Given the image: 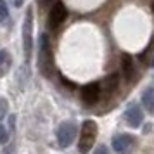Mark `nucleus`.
Masks as SVG:
<instances>
[{"mask_svg": "<svg viewBox=\"0 0 154 154\" xmlns=\"http://www.w3.org/2000/svg\"><path fill=\"white\" fill-rule=\"evenodd\" d=\"M7 140H9L7 130H5V126H4V125H0V144H5Z\"/></svg>", "mask_w": 154, "mask_h": 154, "instance_id": "15", "label": "nucleus"}, {"mask_svg": "<svg viewBox=\"0 0 154 154\" xmlns=\"http://www.w3.org/2000/svg\"><path fill=\"white\" fill-rule=\"evenodd\" d=\"M12 66V56L9 54V50L2 49L0 50V78H4L11 71Z\"/></svg>", "mask_w": 154, "mask_h": 154, "instance_id": "10", "label": "nucleus"}, {"mask_svg": "<svg viewBox=\"0 0 154 154\" xmlns=\"http://www.w3.org/2000/svg\"><path fill=\"white\" fill-rule=\"evenodd\" d=\"M97 123L92 121V119H87L82 125V130H80V140H78V151L80 154H88L92 151V147L95 144V139H97Z\"/></svg>", "mask_w": 154, "mask_h": 154, "instance_id": "2", "label": "nucleus"}, {"mask_svg": "<svg viewBox=\"0 0 154 154\" xmlns=\"http://www.w3.org/2000/svg\"><path fill=\"white\" fill-rule=\"evenodd\" d=\"M14 152V147H7V149H5V154H12Z\"/></svg>", "mask_w": 154, "mask_h": 154, "instance_id": "19", "label": "nucleus"}, {"mask_svg": "<svg viewBox=\"0 0 154 154\" xmlns=\"http://www.w3.org/2000/svg\"><path fill=\"white\" fill-rule=\"evenodd\" d=\"M100 92H102V85L97 83V82H92V83H87L82 88V100L83 104L87 106H94L100 97Z\"/></svg>", "mask_w": 154, "mask_h": 154, "instance_id": "6", "label": "nucleus"}, {"mask_svg": "<svg viewBox=\"0 0 154 154\" xmlns=\"http://www.w3.org/2000/svg\"><path fill=\"white\" fill-rule=\"evenodd\" d=\"M23 52L24 59L29 61L33 52V7L26 9V16L23 21Z\"/></svg>", "mask_w": 154, "mask_h": 154, "instance_id": "3", "label": "nucleus"}, {"mask_svg": "<svg viewBox=\"0 0 154 154\" xmlns=\"http://www.w3.org/2000/svg\"><path fill=\"white\" fill-rule=\"evenodd\" d=\"M38 69L45 78L52 76L54 71V59H52V47L47 33H42L38 38Z\"/></svg>", "mask_w": 154, "mask_h": 154, "instance_id": "1", "label": "nucleus"}, {"mask_svg": "<svg viewBox=\"0 0 154 154\" xmlns=\"http://www.w3.org/2000/svg\"><path fill=\"white\" fill-rule=\"evenodd\" d=\"M9 19V9L5 0H0V24H5Z\"/></svg>", "mask_w": 154, "mask_h": 154, "instance_id": "13", "label": "nucleus"}, {"mask_svg": "<svg viewBox=\"0 0 154 154\" xmlns=\"http://www.w3.org/2000/svg\"><path fill=\"white\" fill-rule=\"evenodd\" d=\"M125 119L132 128H139L144 123V111L139 104H130L125 111Z\"/></svg>", "mask_w": 154, "mask_h": 154, "instance_id": "7", "label": "nucleus"}, {"mask_svg": "<svg viewBox=\"0 0 154 154\" xmlns=\"http://www.w3.org/2000/svg\"><path fill=\"white\" fill-rule=\"evenodd\" d=\"M23 2H24V0H14V5H16V7H21Z\"/></svg>", "mask_w": 154, "mask_h": 154, "instance_id": "17", "label": "nucleus"}, {"mask_svg": "<svg viewBox=\"0 0 154 154\" xmlns=\"http://www.w3.org/2000/svg\"><path fill=\"white\" fill-rule=\"evenodd\" d=\"M121 71L126 82H132L135 78V64H133V57L130 54H123L121 57Z\"/></svg>", "mask_w": 154, "mask_h": 154, "instance_id": "9", "label": "nucleus"}, {"mask_svg": "<svg viewBox=\"0 0 154 154\" xmlns=\"http://www.w3.org/2000/svg\"><path fill=\"white\" fill-rule=\"evenodd\" d=\"M133 146V137L128 133H121L112 139V149L118 154H128Z\"/></svg>", "mask_w": 154, "mask_h": 154, "instance_id": "8", "label": "nucleus"}, {"mask_svg": "<svg viewBox=\"0 0 154 154\" xmlns=\"http://www.w3.org/2000/svg\"><path fill=\"white\" fill-rule=\"evenodd\" d=\"M52 2H56V0H42V5H49Z\"/></svg>", "mask_w": 154, "mask_h": 154, "instance_id": "18", "label": "nucleus"}, {"mask_svg": "<svg viewBox=\"0 0 154 154\" xmlns=\"http://www.w3.org/2000/svg\"><path fill=\"white\" fill-rule=\"evenodd\" d=\"M66 17H68V9L64 5L63 2H56L52 9H50L49 12V21H47V26L50 29H57L64 21H66Z\"/></svg>", "mask_w": 154, "mask_h": 154, "instance_id": "5", "label": "nucleus"}, {"mask_svg": "<svg viewBox=\"0 0 154 154\" xmlns=\"http://www.w3.org/2000/svg\"><path fill=\"white\" fill-rule=\"evenodd\" d=\"M151 64H152V66H154V59H152V63H151Z\"/></svg>", "mask_w": 154, "mask_h": 154, "instance_id": "20", "label": "nucleus"}, {"mask_svg": "<svg viewBox=\"0 0 154 154\" xmlns=\"http://www.w3.org/2000/svg\"><path fill=\"white\" fill-rule=\"evenodd\" d=\"M78 125L75 121H63L57 128V142L61 147H69L73 140L76 139Z\"/></svg>", "mask_w": 154, "mask_h": 154, "instance_id": "4", "label": "nucleus"}, {"mask_svg": "<svg viewBox=\"0 0 154 154\" xmlns=\"http://www.w3.org/2000/svg\"><path fill=\"white\" fill-rule=\"evenodd\" d=\"M104 90L106 92H114L116 90V88H118V76H116V75H112V76H107L106 78V82H104Z\"/></svg>", "mask_w": 154, "mask_h": 154, "instance_id": "12", "label": "nucleus"}, {"mask_svg": "<svg viewBox=\"0 0 154 154\" xmlns=\"http://www.w3.org/2000/svg\"><path fill=\"white\" fill-rule=\"evenodd\" d=\"M94 154H109V152H107V147H106V146H99Z\"/></svg>", "mask_w": 154, "mask_h": 154, "instance_id": "16", "label": "nucleus"}, {"mask_svg": "<svg viewBox=\"0 0 154 154\" xmlns=\"http://www.w3.org/2000/svg\"><path fill=\"white\" fill-rule=\"evenodd\" d=\"M142 104L146 107V111H154V87H149L142 92Z\"/></svg>", "mask_w": 154, "mask_h": 154, "instance_id": "11", "label": "nucleus"}, {"mask_svg": "<svg viewBox=\"0 0 154 154\" xmlns=\"http://www.w3.org/2000/svg\"><path fill=\"white\" fill-rule=\"evenodd\" d=\"M9 111V104H7V99L5 97H0V121L5 118V114Z\"/></svg>", "mask_w": 154, "mask_h": 154, "instance_id": "14", "label": "nucleus"}]
</instances>
